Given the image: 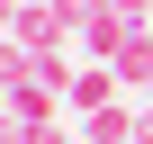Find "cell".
Wrapping results in <instances>:
<instances>
[{
    "label": "cell",
    "mask_w": 153,
    "mask_h": 144,
    "mask_svg": "<svg viewBox=\"0 0 153 144\" xmlns=\"http://www.w3.org/2000/svg\"><path fill=\"white\" fill-rule=\"evenodd\" d=\"M135 90H153V63H144V72H135Z\"/></svg>",
    "instance_id": "6"
},
{
    "label": "cell",
    "mask_w": 153,
    "mask_h": 144,
    "mask_svg": "<svg viewBox=\"0 0 153 144\" xmlns=\"http://www.w3.org/2000/svg\"><path fill=\"white\" fill-rule=\"evenodd\" d=\"M9 27H18V0H0V36H9Z\"/></svg>",
    "instance_id": "5"
},
{
    "label": "cell",
    "mask_w": 153,
    "mask_h": 144,
    "mask_svg": "<svg viewBox=\"0 0 153 144\" xmlns=\"http://www.w3.org/2000/svg\"><path fill=\"white\" fill-rule=\"evenodd\" d=\"M9 36H18L27 54H63V45H72V18L54 9V0H18V27H9Z\"/></svg>",
    "instance_id": "1"
},
{
    "label": "cell",
    "mask_w": 153,
    "mask_h": 144,
    "mask_svg": "<svg viewBox=\"0 0 153 144\" xmlns=\"http://www.w3.org/2000/svg\"><path fill=\"white\" fill-rule=\"evenodd\" d=\"M90 108H117V72H108V63L72 72V117H90Z\"/></svg>",
    "instance_id": "2"
},
{
    "label": "cell",
    "mask_w": 153,
    "mask_h": 144,
    "mask_svg": "<svg viewBox=\"0 0 153 144\" xmlns=\"http://www.w3.org/2000/svg\"><path fill=\"white\" fill-rule=\"evenodd\" d=\"M135 144H153V99H144V108H135Z\"/></svg>",
    "instance_id": "4"
},
{
    "label": "cell",
    "mask_w": 153,
    "mask_h": 144,
    "mask_svg": "<svg viewBox=\"0 0 153 144\" xmlns=\"http://www.w3.org/2000/svg\"><path fill=\"white\" fill-rule=\"evenodd\" d=\"M81 144H135V108H90L81 117Z\"/></svg>",
    "instance_id": "3"
}]
</instances>
